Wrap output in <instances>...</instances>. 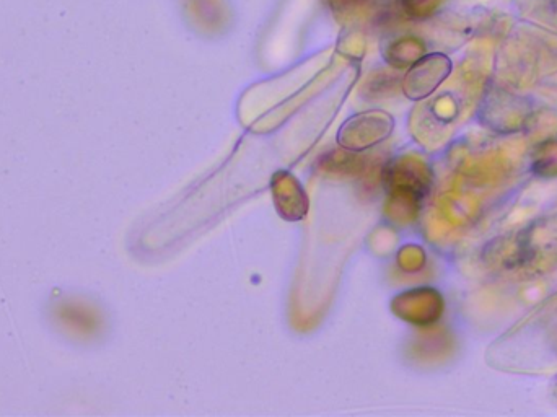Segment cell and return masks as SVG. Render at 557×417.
I'll list each match as a JSON object with an SVG mask.
<instances>
[{
    "label": "cell",
    "instance_id": "6da1fadb",
    "mask_svg": "<svg viewBox=\"0 0 557 417\" xmlns=\"http://www.w3.org/2000/svg\"><path fill=\"white\" fill-rule=\"evenodd\" d=\"M452 72V61L442 53L427 54L414 62L404 77L403 90L411 100H422L437 90Z\"/></svg>",
    "mask_w": 557,
    "mask_h": 417
},
{
    "label": "cell",
    "instance_id": "7a4b0ae2",
    "mask_svg": "<svg viewBox=\"0 0 557 417\" xmlns=\"http://www.w3.org/2000/svg\"><path fill=\"white\" fill-rule=\"evenodd\" d=\"M393 119L386 113L372 111L354 116L343 124L339 131V144L349 150H365L378 142L385 141L393 131Z\"/></svg>",
    "mask_w": 557,
    "mask_h": 417
},
{
    "label": "cell",
    "instance_id": "3957f363",
    "mask_svg": "<svg viewBox=\"0 0 557 417\" xmlns=\"http://www.w3.org/2000/svg\"><path fill=\"white\" fill-rule=\"evenodd\" d=\"M510 259L520 268L546 263V259H557V219L543 225H531L527 232L518 235Z\"/></svg>",
    "mask_w": 557,
    "mask_h": 417
},
{
    "label": "cell",
    "instance_id": "277c9868",
    "mask_svg": "<svg viewBox=\"0 0 557 417\" xmlns=\"http://www.w3.org/2000/svg\"><path fill=\"white\" fill-rule=\"evenodd\" d=\"M383 183L393 196H401L414 202L421 201L429 189V181L419 170L404 167L396 162L385 168Z\"/></svg>",
    "mask_w": 557,
    "mask_h": 417
},
{
    "label": "cell",
    "instance_id": "5b68a950",
    "mask_svg": "<svg viewBox=\"0 0 557 417\" xmlns=\"http://www.w3.org/2000/svg\"><path fill=\"white\" fill-rule=\"evenodd\" d=\"M554 393H556L557 396V378H556V385H554Z\"/></svg>",
    "mask_w": 557,
    "mask_h": 417
}]
</instances>
